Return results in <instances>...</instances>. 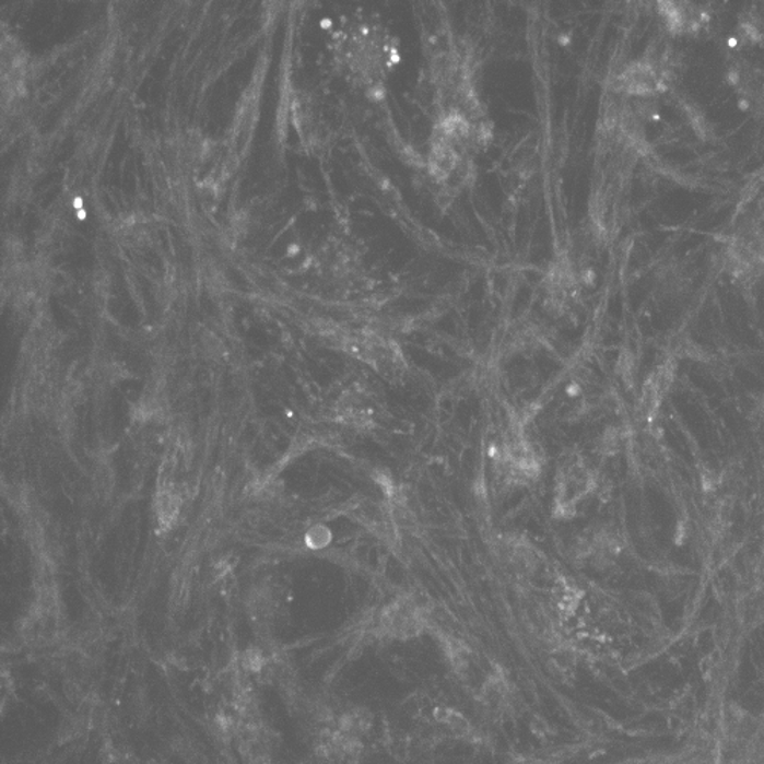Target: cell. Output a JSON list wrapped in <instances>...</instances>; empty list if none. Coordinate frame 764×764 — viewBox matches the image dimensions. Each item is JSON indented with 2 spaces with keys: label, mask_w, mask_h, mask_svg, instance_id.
Listing matches in <instances>:
<instances>
[{
  "label": "cell",
  "mask_w": 764,
  "mask_h": 764,
  "mask_svg": "<svg viewBox=\"0 0 764 764\" xmlns=\"http://www.w3.org/2000/svg\"><path fill=\"white\" fill-rule=\"evenodd\" d=\"M384 627L395 636H413L421 630L422 621L418 610L410 602H398L384 613Z\"/></svg>",
  "instance_id": "obj_1"
}]
</instances>
